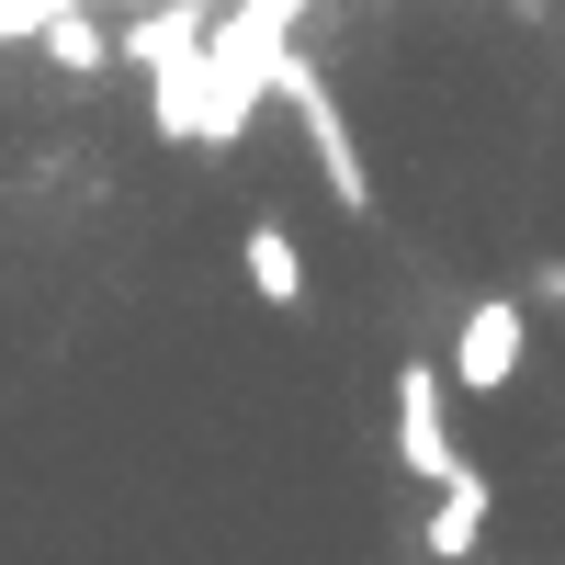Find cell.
<instances>
[{"instance_id":"6da1fadb","label":"cell","mask_w":565,"mask_h":565,"mask_svg":"<svg viewBox=\"0 0 565 565\" xmlns=\"http://www.w3.org/2000/svg\"><path fill=\"white\" fill-rule=\"evenodd\" d=\"M306 12L317 0H215V23H204V148H238L271 114V79L295 57Z\"/></svg>"},{"instance_id":"7a4b0ae2","label":"cell","mask_w":565,"mask_h":565,"mask_svg":"<svg viewBox=\"0 0 565 565\" xmlns=\"http://www.w3.org/2000/svg\"><path fill=\"white\" fill-rule=\"evenodd\" d=\"M204 23H215V0H148V12L114 34V68H136L148 125L170 148H204Z\"/></svg>"},{"instance_id":"3957f363","label":"cell","mask_w":565,"mask_h":565,"mask_svg":"<svg viewBox=\"0 0 565 565\" xmlns=\"http://www.w3.org/2000/svg\"><path fill=\"white\" fill-rule=\"evenodd\" d=\"M271 103H282V114L306 125V148H317V181H328V193H340V204L362 215V204H373V170H362V136H351V114H340V90H328V68L306 57V45H295V57H282V79H271Z\"/></svg>"},{"instance_id":"277c9868","label":"cell","mask_w":565,"mask_h":565,"mask_svg":"<svg viewBox=\"0 0 565 565\" xmlns=\"http://www.w3.org/2000/svg\"><path fill=\"white\" fill-rule=\"evenodd\" d=\"M396 463L418 487H441L452 463H463V441H452V373L441 362H407L396 373Z\"/></svg>"},{"instance_id":"5b68a950","label":"cell","mask_w":565,"mask_h":565,"mask_svg":"<svg viewBox=\"0 0 565 565\" xmlns=\"http://www.w3.org/2000/svg\"><path fill=\"white\" fill-rule=\"evenodd\" d=\"M521 351H532V306L521 295H487V306H463V328H452V385L463 396H498L509 373H521Z\"/></svg>"},{"instance_id":"8992f818","label":"cell","mask_w":565,"mask_h":565,"mask_svg":"<svg viewBox=\"0 0 565 565\" xmlns=\"http://www.w3.org/2000/svg\"><path fill=\"white\" fill-rule=\"evenodd\" d=\"M487 521H498V487L476 476V463H452V476L430 487V521H418V554H430V565H463V554L487 543Z\"/></svg>"},{"instance_id":"52a82bcc","label":"cell","mask_w":565,"mask_h":565,"mask_svg":"<svg viewBox=\"0 0 565 565\" xmlns=\"http://www.w3.org/2000/svg\"><path fill=\"white\" fill-rule=\"evenodd\" d=\"M238 271H249V295L260 306H306V249H295V226H249V238H238Z\"/></svg>"},{"instance_id":"ba28073f","label":"cell","mask_w":565,"mask_h":565,"mask_svg":"<svg viewBox=\"0 0 565 565\" xmlns=\"http://www.w3.org/2000/svg\"><path fill=\"white\" fill-rule=\"evenodd\" d=\"M34 34H45V57H57L68 79H103V68H114V34L90 23V0H68V12H45Z\"/></svg>"},{"instance_id":"9c48e42d","label":"cell","mask_w":565,"mask_h":565,"mask_svg":"<svg viewBox=\"0 0 565 565\" xmlns=\"http://www.w3.org/2000/svg\"><path fill=\"white\" fill-rule=\"evenodd\" d=\"M532 295H543V306L565 317V260H543V271H532Z\"/></svg>"}]
</instances>
